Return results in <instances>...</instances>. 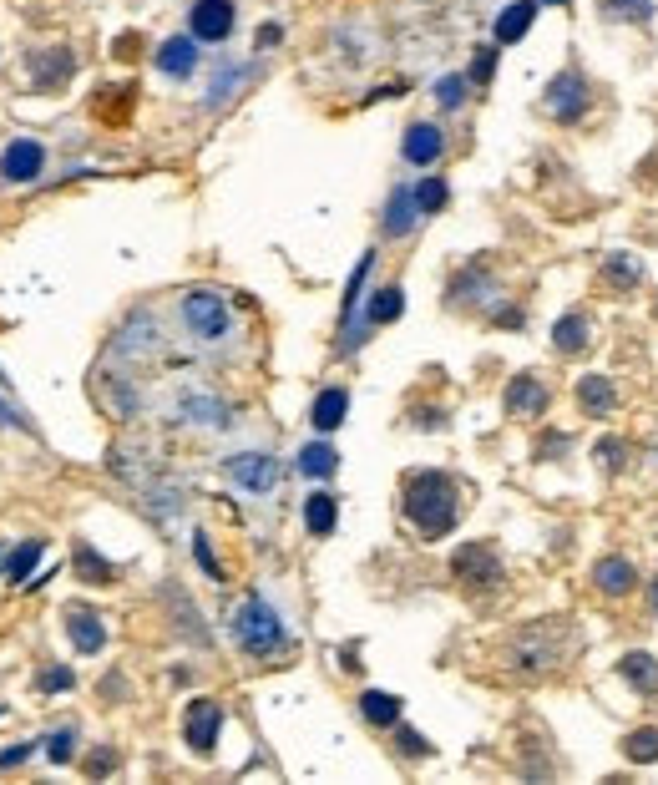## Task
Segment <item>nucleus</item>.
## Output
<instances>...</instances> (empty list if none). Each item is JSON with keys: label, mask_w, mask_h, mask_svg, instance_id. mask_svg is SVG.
I'll use <instances>...</instances> for the list:
<instances>
[{"label": "nucleus", "mask_w": 658, "mask_h": 785, "mask_svg": "<svg viewBox=\"0 0 658 785\" xmlns=\"http://www.w3.org/2000/svg\"><path fill=\"white\" fill-rule=\"evenodd\" d=\"M193 66H198V36H173V41L157 46V71L193 76Z\"/></svg>", "instance_id": "obj_14"}, {"label": "nucleus", "mask_w": 658, "mask_h": 785, "mask_svg": "<svg viewBox=\"0 0 658 785\" xmlns=\"http://www.w3.org/2000/svg\"><path fill=\"white\" fill-rule=\"evenodd\" d=\"M603 16L608 21H643L648 16V0H603Z\"/></svg>", "instance_id": "obj_32"}, {"label": "nucleus", "mask_w": 658, "mask_h": 785, "mask_svg": "<svg viewBox=\"0 0 658 785\" xmlns=\"http://www.w3.org/2000/svg\"><path fill=\"white\" fill-rule=\"evenodd\" d=\"M578 406H583L588 416H608V411L618 406L613 380H608V375H583V380H578Z\"/></svg>", "instance_id": "obj_18"}, {"label": "nucleus", "mask_w": 658, "mask_h": 785, "mask_svg": "<svg viewBox=\"0 0 658 785\" xmlns=\"http://www.w3.org/2000/svg\"><path fill=\"white\" fill-rule=\"evenodd\" d=\"M653 608H658V578H653Z\"/></svg>", "instance_id": "obj_45"}, {"label": "nucleus", "mask_w": 658, "mask_h": 785, "mask_svg": "<svg viewBox=\"0 0 658 785\" xmlns=\"http://www.w3.org/2000/svg\"><path fill=\"white\" fill-rule=\"evenodd\" d=\"M11 421H16V426H26V416H21L16 406H6V401H0V426H11Z\"/></svg>", "instance_id": "obj_42"}, {"label": "nucleus", "mask_w": 658, "mask_h": 785, "mask_svg": "<svg viewBox=\"0 0 658 785\" xmlns=\"http://www.w3.org/2000/svg\"><path fill=\"white\" fill-rule=\"evenodd\" d=\"M456 482L446 471H416V477L405 482V517L421 537H446L456 527Z\"/></svg>", "instance_id": "obj_1"}, {"label": "nucleus", "mask_w": 658, "mask_h": 785, "mask_svg": "<svg viewBox=\"0 0 658 785\" xmlns=\"http://www.w3.org/2000/svg\"><path fill=\"white\" fill-rule=\"evenodd\" d=\"M400 152H405V163L431 168L436 157L446 152V137H441V127H436V122H410V127H405V142H400Z\"/></svg>", "instance_id": "obj_9"}, {"label": "nucleus", "mask_w": 658, "mask_h": 785, "mask_svg": "<svg viewBox=\"0 0 658 785\" xmlns=\"http://www.w3.org/2000/svg\"><path fill=\"white\" fill-rule=\"evenodd\" d=\"M593 583H598L608 598H623V593H633L638 568H633L628 558H598V563H593Z\"/></svg>", "instance_id": "obj_15"}, {"label": "nucleus", "mask_w": 658, "mask_h": 785, "mask_svg": "<svg viewBox=\"0 0 658 785\" xmlns=\"http://www.w3.org/2000/svg\"><path fill=\"white\" fill-rule=\"evenodd\" d=\"M71 740H76V730H56V735L46 740V755H51L56 765H66V760L76 755V745H71Z\"/></svg>", "instance_id": "obj_34"}, {"label": "nucleus", "mask_w": 658, "mask_h": 785, "mask_svg": "<svg viewBox=\"0 0 658 785\" xmlns=\"http://www.w3.org/2000/svg\"><path fill=\"white\" fill-rule=\"evenodd\" d=\"M188 21H193L198 41H228L233 36V6L228 0H198V6L188 11Z\"/></svg>", "instance_id": "obj_11"}, {"label": "nucleus", "mask_w": 658, "mask_h": 785, "mask_svg": "<svg viewBox=\"0 0 658 785\" xmlns=\"http://www.w3.org/2000/svg\"><path fill=\"white\" fill-rule=\"evenodd\" d=\"M183 320H188V330L198 335V340H223L228 335V304H223V294H213V289H193V294H183Z\"/></svg>", "instance_id": "obj_3"}, {"label": "nucleus", "mask_w": 658, "mask_h": 785, "mask_svg": "<svg viewBox=\"0 0 658 785\" xmlns=\"http://www.w3.org/2000/svg\"><path fill=\"white\" fill-rule=\"evenodd\" d=\"M507 411H512V416H542V411H547V390H542L537 375H517V380L507 385Z\"/></svg>", "instance_id": "obj_17"}, {"label": "nucleus", "mask_w": 658, "mask_h": 785, "mask_svg": "<svg viewBox=\"0 0 658 785\" xmlns=\"http://www.w3.org/2000/svg\"><path fill=\"white\" fill-rule=\"evenodd\" d=\"M41 553H46V542L41 537H31V542H21L16 553L6 558V578L11 583H31V573H36V563H41Z\"/></svg>", "instance_id": "obj_26"}, {"label": "nucleus", "mask_w": 658, "mask_h": 785, "mask_svg": "<svg viewBox=\"0 0 658 785\" xmlns=\"http://www.w3.org/2000/svg\"><path fill=\"white\" fill-rule=\"evenodd\" d=\"M491 71H497V51L481 46V51H476V66H471V82H481V87H486V82H491Z\"/></svg>", "instance_id": "obj_35"}, {"label": "nucleus", "mask_w": 658, "mask_h": 785, "mask_svg": "<svg viewBox=\"0 0 658 785\" xmlns=\"http://www.w3.org/2000/svg\"><path fill=\"white\" fill-rule=\"evenodd\" d=\"M66 634H71L76 654H102V644H107V628L92 608H66Z\"/></svg>", "instance_id": "obj_12"}, {"label": "nucleus", "mask_w": 658, "mask_h": 785, "mask_svg": "<svg viewBox=\"0 0 658 785\" xmlns=\"http://www.w3.org/2000/svg\"><path fill=\"white\" fill-rule=\"evenodd\" d=\"M233 639L243 654H254V659H269V654H284V623L279 613L264 603V598H243L233 608Z\"/></svg>", "instance_id": "obj_2"}, {"label": "nucleus", "mask_w": 658, "mask_h": 785, "mask_svg": "<svg viewBox=\"0 0 658 785\" xmlns=\"http://www.w3.org/2000/svg\"><path fill=\"white\" fill-rule=\"evenodd\" d=\"M542 6H567V0H542Z\"/></svg>", "instance_id": "obj_44"}, {"label": "nucleus", "mask_w": 658, "mask_h": 785, "mask_svg": "<svg viewBox=\"0 0 658 785\" xmlns=\"http://www.w3.org/2000/svg\"><path fill=\"white\" fill-rule=\"evenodd\" d=\"M46 173V147L31 137H16L6 152H0V178L6 183H36Z\"/></svg>", "instance_id": "obj_5"}, {"label": "nucleus", "mask_w": 658, "mask_h": 785, "mask_svg": "<svg viewBox=\"0 0 658 785\" xmlns=\"http://www.w3.org/2000/svg\"><path fill=\"white\" fill-rule=\"evenodd\" d=\"M193 553H198V563H203V573H208V578H223V568H218V558H213V547H208V537H203V532L193 537Z\"/></svg>", "instance_id": "obj_36"}, {"label": "nucleus", "mask_w": 658, "mask_h": 785, "mask_svg": "<svg viewBox=\"0 0 658 785\" xmlns=\"http://www.w3.org/2000/svg\"><path fill=\"white\" fill-rule=\"evenodd\" d=\"M400 750H405V755H426L431 745H426V740H421L416 730H400Z\"/></svg>", "instance_id": "obj_40"}, {"label": "nucleus", "mask_w": 658, "mask_h": 785, "mask_svg": "<svg viewBox=\"0 0 658 785\" xmlns=\"http://www.w3.org/2000/svg\"><path fill=\"white\" fill-rule=\"evenodd\" d=\"M345 411H350V396H345L340 385H329V390H319V401H314L309 421H314L319 431H335V426L345 421Z\"/></svg>", "instance_id": "obj_21"}, {"label": "nucleus", "mask_w": 658, "mask_h": 785, "mask_svg": "<svg viewBox=\"0 0 658 785\" xmlns=\"http://www.w3.org/2000/svg\"><path fill=\"white\" fill-rule=\"evenodd\" d=\"M365 274H370V254L360 259V269H355V279H350V289H345V320H350V309L360 304V284H365Z\"/></svg>", "instance_id": "obj_37"}, {"label": "nucleus", "mask_w": 658, "mask_h": 785, "mask_svg": "<svg viewBox=\"0 0 658 785\" xmlns=\"http://www.w3.org/2000/svg\"><path fill=\"white\" fill-rule=\"evenodd\" d=\"M335 522H340V502L329 497V492H309L304 497V527L314 537H329V532H335Z\"/></svg>", "instance_id": "obj_20"}, {"label": "nucleus", "mask_w": 658, "mask_h": 785, "mask_svg": "<svg viewBox=\"0 0 658 785\" xmlns=\"http://www.w3.org/2000/svg\"><path fill=\"white\" fill-rule=\"evenodd\" d=\"M436 102H441L446 112H456V107L466 102V76H441V82H436Z\"/></svg>", "instance_id": "obj_31"}, {"label": "nucleus", "mask_w": 658, "mask_h": 785, "mask_svg": "<svg viewBox=\"0 0 658 785\" xmlns=\"http://www.w3.org/2000/svg\"><path fill=\"white\" fill-rule=\"evenodd\" d=\"M532 16H537L532 0H517V6H507V11L497 16V41H502V46L522 41V36H527V26H532Z\"/></svg>", "instance_id": "obj_24"}, {"label": "nucleus", "mask_w": 658, "mask_h": 785, "mask_svg": "<svg viewBox=\"0 0 658 785\" xmlns=\"http://www.w3.org/2000/svg\"><path fill=\"white\" fill-rule=\"evenodd\" d=\"M36 745H11V750H0V770H11V765H26Z\"/></svg>", "instance_id": "obj_38"}, {"label": "nucleus", "mask_w": 658, "mask_h": 785, "mask_svg": "<svg viewBox=\"0 0 658 785\" xmlns=\"http://www.w3.org/2000/svg\"><path fill=\"white\" fill-rule=\"evenodd\" d=\"M299 471H304V477H335V471H340V451L314 441V446L299 451Z\"/></svg>", "instance_id": "obj_25"}, {"label": "nucleus", "mask_w": 658, "mask_h": 785, "mask_svg": "<svg viewBox=\"0 0 658 785\" xmlns=\"http://www.w3.org/2000/svg\"><path fill=\"white\" fill-rule=\"evenodd\" d=\"M623 750H628V760L653 765V760H658V730H633V735L623 740Z\"/></svg>", "instance_id": "obj_29"}, {"label": "nucleus", "mask_w": 658, "mask_h": 785, "mask_svg": "<svg viewBox=\"0 0 658 785\" xmlns=\"http://www.w3.org/2000/svg\"><path fill=\"white\" fill-rule=\"evenodd\" d=\"M71 684H76V674L61 669V664H51V669L36 674V689H41V694H56V689H71Z\"/></svg>", "instance_id": "obj_33"}, {"label": "nucleus", "mask_w": 658, "mask_h": 785, "mask_svg": "<svg viewBox=\"0 0 658 785\" xmlns=\"http://www.w3.org/2000/svg\"><path fill=\"white\" fill-rule=\"evenodd\" d=\"M360 715H365L370 725H380V730H385V725H395V720H400V699H395V694H385V689H365V694H360Z\"/></svg>", "instance_id": "obj_23"}, {"label": "nucleus", "mask_w": 658, "mask_h": 785, "mask_svg": "<svg viewBox=\"0 0 658 785\" xmlns=\"http://www.w3.org/2000/svg\"><path fill=\"white\" fill-rule=\"evenodd\" d=\"M71 568H76V578H81V583H92V588H102V583H112V578H117V568H112V563L97 553L92 542H76Z\"/></svg>", "instance_id": "obj_19"}, {"label": "nucleus", "mask_w": 658, "mask_h": 785, "mask_svg": "<svg viewBox=\"0 0 658 785\" xmlns=\"http://www.w3.org/2000/svg\"><path fill=\"white\" fill-rule=\"evenodd\" d=\"M451 568H456V578H466V583H497L502 578V563H497V553H491L486 542H466L461 553L451 558Z\"/></svg>", "instance_id": "obj_8"}, {"label": "nucleus", "mask_w": 658, "mask_h": 785, "mask_svg": "<svg viewBox=\"0 0 658 785\" xmlns=\"http://www.w3.org/2000/svg\"><path fill=\"white\" fill-rule=\"evenodd\" d=\"M71 71H76V56H71L66 46L36 51V56H31V87H36V92H56Z\"/></svg>", "instance_id": "obj_10"}, {"label": "nucleus", "mask_w": 658, "mask_h": 785, "mask_svg": "<svg viewBox=\"0 0 658 785\" xmlns=\"http://www.w3.org/2000/svg\"><path fill=\"white\" fill-rule=\"evenodd\" d=\"M557 122H578L583 117V107H588V82L578 71H562V76H552V87H547V102H542Z\"/></svg>", "instance_id": "obj_7"}, {"label": "nucleus", "mask_w": 658, "mask_h": 785, "mask_svg": "<svg viewBox=\"0 0 658 785\" xmlns=\"http://www.w3.org/2000/svg\"><path fill=\"white\" fill-rule=\"evenodd\" d=\"M279 36H284V31H279V26H264V31H259V46H264V51H269V46H279Z\"/></svg>", "instance_id": "obj_43"}, {"label": "nucleus", "mask_w": 658, "mask_h": 785, "mask_svg": "<svg viewBox=\"0 0 658 785\" xmlns=\"http://www.w3.org/2000/svg\"><path fill=\"white\" fill-rule=\"evenodd\" d=\"M218 730H223V704H218V699H193L188 715H183V740H188L198 755H213Z\"/></svg>", "instance_id": "obj_4"}, {"label": "nucleus", "mask_w": 658, "mask_h": 785, "mask_svg": "<svg viewBox=\"0 0 658 785\" xmlns=\"http://www.w3.org/2000/svg\"><path fill=\"white\" fill-rule=\"evenodd\" d=\"M416 218H421L416 188H395L390 203H385V233H390V239H405V233L416 228Z\"/></svg>", "instance_id": "obj_13"}, {"label": "nucleus", "mask_w": 658, "mask_h": 785, "mask_svg": "<svg viewBox=\"0 0 658 785\" xmlns=\"http://www.w3.org/2000/svg\"><path fill=\"white\" fill-rule=\"evenodd\" d=\"M112 765H117V755H112V750H102V755H92V760H87V770H92V775H107Z\"/></svg>", "instance_id": "obj_41"}, {"label": "nucleus", "mask_w": 658, "mask_h": 785, "mask_svg": "<svg viewBox=\"0 0 658 785\" xmlns=\"http://www.w3.org/2000/svg\"><path fill=\"white\" fill-rule=\"evenodd\" d=\"M603 274H608V284H618V289H633V284L643 279V264H638L633 254H608Z\"/></svg>", "instance_id": "obj_28"}, {"label": "nucleus", "mask_w": 658, "mask_h": 785, "mask_svg": "<svg viewBox=\"0 0 658 785\" xmlns=\"http://www.w3.org/2000/svg\"><path fill=\"white\" fill-rule=\"evenodd\" d=\"M400 309H405V294H400L395 284H385V289H375L365 320H370V325H390V320H400Z\"/></svg>", "instance_id": "obj_27"}, {"label": "nucleus", "mask_w": 658, "mask_h": 785, "mask_svg": "<svg viewBox=\"0 0 658 785\" xmlns=\"http://www.w3.org/2000/svg\"><path fill=\"white\" fill-rule=\"evenodd\" d=\"M446 198H451V188H446L441 178L416 183V203H421V213H441V208H446Z\"/></svg>", "instance_id": "obj_30"}, {"label": "nucleus", "mask_w": 658, "mask_h": 785, "mask_svg": "<svg viewBox=\"0 0 658 785\" xmlns=\"http://www.w3.org/2000/svg\"><path fill=\"white\" fill-rule=\"evenodd\" d=\"M228 482H238L243 492H274V482H279V461L264 456V451L228 456Z\"/></svg>", "instance_id": "obj_6"}, {"label": "nucleus", "mask_w": 658, "mask_h": 785, "mask_svg": "<svg viewBox=\"0 0 658 785\" xmlns=\"http://www.w3.org/2000/svg\"><path fill=\"white\" fill-rule=\"evenodd\" d=\"M588 340H593V325L583 320V314H562V320L552 325V345H557L562 355H578Z\"/></svg>", "instance_id": "obj_22"}, {"label": "nucleus", "mask_w": 658, "mask_h": 785, "mask_svg": "<svg viewBox=\"0 0 658 785\" xmlns=\"http://www.w3.org/2000/svg\"><path fill=\"white\" fill-rule=\"evenodd\" d=\"M598 456H603V466H608V471H618V466H623V441H603V446H598Z\"/></svg>", "instance_id": "obj_39"}, {"label": "nucleus", "mask_w": 658, "mask_h": 785, "mask_svg": "<svg viewBox=\"0 0 658 785\" xmlns=\"http://www.w3.org/2000/svg\"><path fill=\"white\" fill-rule=\"evenodd\" d=\"M618 674H623L643 699H658V659H653V654H643V649L623 654V659H618Z\"/></svg>", "instance_id": "obj_16"}]
</instances>
